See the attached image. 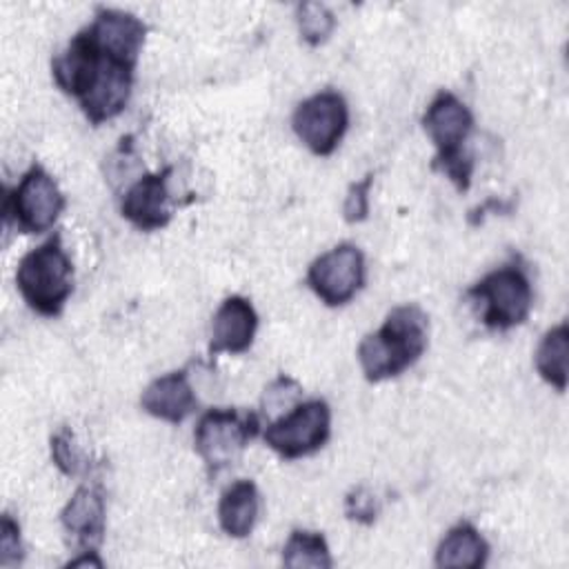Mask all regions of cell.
Here are the masks:
<instances>
[{
    "label": "cell",
    "mask_w": 569,
    "mask_h": 569,
    "mask_svg": "<svg viewBox=\"0 0 569 569\" xmlns=\"http://www.w3.org/2000/svg\"><path fill=\"white\" fill-rule=\"evenodd\" d=\"M489 560V542L467 520L453 525L436 547V567L480 569Z\"/></svg>",
    "instance_id": "16"
},
{
    "label": "cell",
    "mask_w": 569,
    "mask_h": 569,
    "mask_svg": "<svg viewBox=\"0 0 569 569\" xmlns=\"http://www.w3.org/2000/svg\"><path fill=\"white\" fill-rule=\"evenodd\" d=\"M258 331V313L242 296H229L220 302L211 320L209 356L244 353L253 345Z\"/></svg>",
    "instance_id": "13"
},
{
    "label": "cell",
    "mask_w": 569,
    "mask_h": 569,
    "mask_svg": "<svg viewBox=\"0 0 569 569\" xmlns=\"http://www.w3.org/2000/svg\"><path fill=\"white\" fill-rule=\"evenodd\" d=\"M420 122L436 147L431 167L442 171L458 191H467L473 173V158L465 151V142L473 129L471 109L456 93L442 89L427 104Z\"/></svg>",
    "instance_id": "3"
},
{
    "label": "cell",
    "mask_w": 569,
    "mask_h": 569,
    "mask_svg": "<svg viewBox=\"0 0 569 569\" xmlns=\"http://www.w3.org/2000/svg\"><path fill=\"white\" fill-rule=\"evenodd\" d=\"M67 207V198L60 191L51 173L31 164L18 184L4 196V222L18 233H44L49 231Z\"/></svg>",
    "instance_id": "7"
},
{
    "label": "cell",
    "mask_w": 569,
    "mask_h": 569,
    "mask_svg": "<svg viewBox=\"0 0 569 569\" xmlns=\"http://www.w3.org/2000/svg\"><path fill=\"white\" fill-rule=\"evenodd\" d=\"M296 22L298 33L309 47H318L329 40L331 31L336 29V18L329 7L320 2H302L296 7Z\"/></svg>",
    "instance_id": "19"
},
{
    "label": "cell",
    "mask_w": 569,
    "mask_h": 569,
    "mask_svg": "<svg viewBox=\"0 0 569 569\" xmlns=\"http://www.w3.org/2000/svg\"><path fill=\"white\" fill-rule=\"evenodd\" d=\"M365 253L351 242L336 244L333 249L320 253L307 269L309 289L327 307H342L351 302L365 287Z\"/></svg>",
    "instance_id": "10"
},
{
    "label": "cell",
    "mask_w": 569,
    "mask_h": 569,
    "mask_svg": "<svg viewBox=\"0 0 569 569\" xmlns=\"http://www.w3.org/2000/svg\"><path fill=\"white\" fill-rule=\"evenodd\" d=\"M260 513V493L253 480L240 478L231 482L218 502V525L229 538H247Z\"/></svg>",
    "instance_id": "15"
},
{
    "label": "cell",
    "mask_w": 569,
    "mask_h": 569,
    "mask_svg": "<svg viewBox=\"0 0 569 569\" xmlns=\"http://www.w3.org/2000/svg\"><path fill=\"white\" fill-rule=\"evenodd\" d=\"M380 513L376 493L367 485L353 487L345 498V516L358 525H373Z\"/></svg>",
    "instance_id": "21"
},
{
    "label": "cell",
    "mask_w": 569,
    "mask_h": 569,
    "mask_svg": "<svg viewBox=\"0 0 569 569\" xmlns=\"http://www.w3.org/2000/svg\"><path fill=\"white\" fill-rule=\"evenodd\" d=\"M267 447L284 460H298L322 449L331 436V407L322 398L296 402L291 411L269 420L260 431Z\"/></svg>",
    "instance_id": "8"
},
{
    "label": "cell",
    "mask_w": 569,
    "mask_h": 569,
    "mask_svg": "<svg viewBox=\"0 0 569 569\" xmlns=\"http://www.w3.org/2000/svg\"><path fill=\"white\" fill-rule=\"evenodd\" d=\"M282 565L291 569H329L333 565L327 538L320 531L293 529L282 547Z\"/></svg>",
    "instance_id": "18"
},
{
    "label": "cell",
    "mask_w": 569,
    "mask_h": 569,
    "mask_svg": "<svg viewBox=\"0 0 569 569\" xmlns=\"http://www.w3.org/2000/svg\"><path fill=\"white\" fill-rule=\"evenodd\" d=\"M16 287L36 313L47 318L62 313L73 293V262L62 244L60 231L20 258Z\"/></svg>",
    "instance_id": "4"
},
{
    "label": "cell",
    "mask_w": 569,
    "mask_h": 569,
    "mask_svg": "<svg viewBox=\"0 0 569 569\" xmlns=\"http://www.w3.org/2000/svg\"><path fill=\"white\" fill-rule=\"evenodd\" d=\"M147 31L138 16L98 7L93 20L53 58V82L76 98L91 124L98 127L124 111Z\"/></svg>",
    "instance_id": "1"
},
{
    "label": "cell",
    "mask_w": 569,
    "mask_h": 569,
    "mask_svg": "<svg viewBox=\"0 0 569 569\" xmlns=\"http://www.w3.org/2000/svg\"><path fill=\"white\" fill-rule=\"evenodd\" d=\"M171 167L138 178L120 200V213L140 231H158L173 218L169 193Z\"/></svg>",
    "instance_id": "11"
},
{
    "label": "cell",
    "mask_w": 569,
    "mask_h": 569,
    "mask_svg": "<svg viewBox=\"0 0 569 569\" xmlns=\"http://www.w3.org/2000/svg\"><path fill=\"white\" fill-rule=\"evenodd\" d=\"M467 298L478 309L480 322L491 331L522 325L533 307L531 280L518 260L489 271L467 289Z\"/></svg>",
    "instance_id": "5"
},
{
    "label": "cell",
    "mask_w": 569,
    "mask_h": 569,
    "mask_svg": "<svg viewBox=\"0 0 569 569\" xmlns=\"http://www.w3.org/2000/svg\"><path fill=\"white\" fill-rule=\"evenodd\" d=\"M298 140L316 156H331L349 129V107L333 89L305 98L291 116Z\"/></svg>",
    "instance_id": "9"
},
{
    "label": "cell",
    "mask_w": 569,
    "mask_h": 569,
    "mask_svg": "<svg viewBox=\"0 0 569 569\" xmlns=\"http://www.w3.org/2000/svg\"><path fill=\"white\" fill-rule=\"evenodd\" d=\"M0 565H16L22 558V542H20V527L18 522L4 513L2 516V527H0Z\"/></svg>",
    "instance_id": "23"
},
{
    "label": "cell",
    "mask_w": 569,
    "mask_h": 569,
    "mask_svg": "<svg viewBox=\"0 0 569 569\" xmlns=\"http://www.w3.org/2000/svg\"><path fill=\"white\" fill-rule=\"evenodd\" d=\"M567 356H569V327L567 322H560L540 338L533 356V365L540 378L560 393L567 389Z\"/></svg>",
    "instance_id": "17"
},
{
    "label": "cell",
    "mask_w": 569,
    "mask_h": 569,
    "mask_svg": "<svg viewBox=\"0 0 569 569\" xmlns=\"http://www.w3.org/2000/svg\"><path fill=\"white\" fill-rule=\"evenodd\" d=\"M373 184V173H367L360 182H353L347 191L342 213L347 222H362L369 213V191Z\"/></svg>",
    "instance_id": "22"
},
{
    "label": "cell",
    "mask_w": 569,
    "mask_h": 569,
    "mask_svg": "<svg viewBox=\"0 0 569 569\" xmlns=\"http://www.w3.org/2000/svg\"><path fill=\"white\" fill-rule=\"evenodd\" d=\"M262 431L260 413L233 407L207 409L193 429V449L204 462L207 476L216 478L231 467L244 447Z\"/></svg>",
    "instance_id": "6"
},
{
    "label": "cell",
    "mask_w": 569,
    "mask_h": 569,
    "mask_svg": "<svg viewBox=\"0 0 569 569\" xmlns=\"http://www.w3.org/2000/svg\"><path fill=\"white\" fill-rule=\"evenodd\" d=\"M51 458H53V465L64 476H80L89 469L87 456L76 445L73 433L67 427L60 429L58 433H53V438H51Z\"/></svg>",
    "instance_id": "20"
},
{
    "label": "cell",
    "mask_w": 569,
    "mask_h": 569,
    "mask_svg": "<svg viewBox=\"0 0 569 569\" xmlns=\"http://www.w3.org/2000/svg\"><path fill=\"white\" fill-rule=\"evenodd\" d=\"M60 525L80 551H98L107 529V500L98 482L80 485L60 511Z\"/></svg>",
    "instance_id": "12"
},
{
    "label": "cell",
    "mask_w": 569,
    "mask_h": 569,
    "mask_svg": "<svg viewBox=\"0 0 569 569\" xmlns=\"http://www.w3.org/2000/svg\"><path fill=\"white\" fill-rule=\"evenodd\" d=\"M429 345V318L413 305L393 307L385 322L358 345V362L365 380L382 382L411 369Z\"/></svg>",
    "instance_id": "2"
},
{
    "label": "cell",
    "mask_w": 569,
    "mask_h": 569,
    "mask_svg": "<svg viewBox=\"0 0 569 569\" xmlns=\"http://www.w3.org/2000/svg\"><path fill=\"white\" fill-rule=\"evenodd\" d=\"M140 407L158 420L171 425L184 422L198 409V398L189 382V373L180 369L153 378L140 396Z\"/></svg>",
    "instance_id": "14"
}]
</instances>
